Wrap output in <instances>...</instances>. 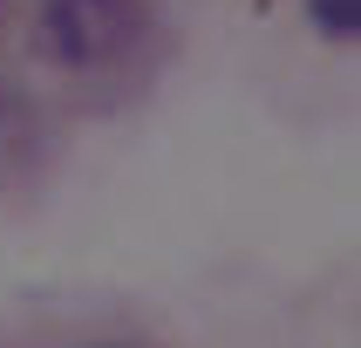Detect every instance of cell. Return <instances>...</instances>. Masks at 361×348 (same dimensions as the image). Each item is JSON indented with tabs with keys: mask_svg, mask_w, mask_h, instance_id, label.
<instances>
[{
	"mask_svg": "<svg viewBox=\"0 0 361 348\" xmlns=\"http://www.w3.org/2000/svg\"><path fill=\"white\" fill-rule=\"evenodd\" d=\"M143 35V0H41V48L61 68H109Z\"/></svg>",
	"mask_w": 361,
	"mask_h": 348,
	"instance_id": "1",
	"label": "cell"
},
{
	"mask_svg": "<svg viewBox=\"0 0 361 348\" xmlns=\"http://www.w3.org/2000/svg\"><path fill=\"white\" fill-rule=\"evenodd\" d=\"M314 20L334 41H361V0H314Z\"/></svg>",
	"mask_w": 361,
	"mask_h": 348,
	"instance_id": "2",
	"label": "cell"
}]
</instances>
